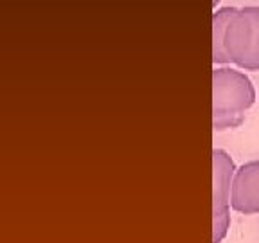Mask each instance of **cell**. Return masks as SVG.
Wrapping results in <instances>:
<instances>
[{"instance_id": "3", "label": "cell", "mask_w": 259, "mask_h": 243, "mask_svg": "<svg viewBox=\"0 0 259 243\" xmlns=\"http://www.w3.org/2000/svg\"><path fill=\"white\" fill-rule=\"evenodd\" d=\"M236 164L225 150L212 151V243H222L231 229V198Z\"/></svg>"}, {"instance_id": "1", "label": "cell", "mask_w": 259, "mask_h": 243, "mask_svg": "<svg viewBox=\"0 0 259 243\" xmlns=\"http://www.w3.org/2000/svg\"><path fill=\"white\" fill-rule=\"evenodd\" d=\"M212 63L259 70V6H225L214 11Z\"/></svg>"}, {"instance_id": "5", "label": "cell", "mask_w": 259, "mask_h": 243, "mask_svg": "<svg viewBox=\"0 0 259 243\" xmlns=\"http://www.w3.org/2000/svg\"><path fill=\"white\" fill-rule=\"evenodd\" d=\"M218 2H220V0H214V6H216V4H218Z\"/></svg>"}, {"instance_id": "2", "label": "cell", "mask_w": 259, "mask_h": 243, "mask_svg": "<svg viewBox=\"0 0 259 243\" xmlns=\"http://www.w3.org/2000/svg\"><path fill=\"white\" fill-rule=\"evenodd\" d=\"M255 103L250 77L234 67L212 70V128L214 132L238 128Z\"/></svg>"}, {"instance_id": "4", "label": "cell", "mask_w": 259, "mask_h": 243, "mask_svg": "<svg viewBox=\"0 0 259 243\" xmlns=\"http://www.w3.org/2000/svg\"><path fill=\"white\" fill-rule=\"evenodd\" d=\"M231 207L241 215H259V160L245 162L236 170Z\"/></svg>"}]
</instances>
